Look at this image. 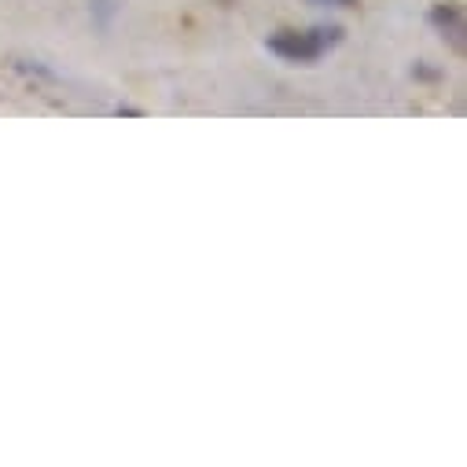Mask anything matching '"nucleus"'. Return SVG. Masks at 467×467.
<instances>
[{
	"label": "nucleus",
	"mask_w": 467,
	"mask_h": 467,
	"mask_svg": "<svg viewBox=\"0 0 467 467\" xmlns=\"http://www.w3.org/2000/svg\"><path fill=\"white\" fill-rule=\"evenodd\" d=\"M342 34L346 30L338 23H317L306 30H276V34H269L265 48L291 67H313L317 59H324L331 48L342 45Z\"/></svg>",
	"instance_id": "nucleus-1"
},
{
	"label": "nucleus",
	"mask_w": 467,
	"mask_h": 467,
	"mask_svg": "<svg viewBox=\"0 0 467 467\" xmlns=\"http://www.w3.org/2000/svg\"><path fill=\"white\" fill-rule=\"evenodd\" d=\"M309 5H320V8H358V0H309Z\"/></svg>",
	"instance_id": "nucleus-3"
},
{
	"label": "nucleus",
	"mask_w": 467,
	"mask_h": 467,
	"mask_svg": "<svg viewBox=\"0 0 467 467\" xmlns=\"http://www.w3.org/2000/svg\"><path fill=\"white\" fill-rule=\"evenodd\" d=\"M427 23L441 34V41H449L456 52H463V12L456 8V5H449V0H445V5H434L431 8V16H427Z\"/></svg>",
	"instance_id": "nucleus-2"
}]
</instances>
